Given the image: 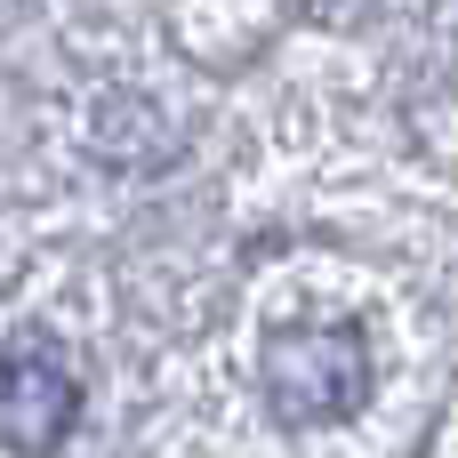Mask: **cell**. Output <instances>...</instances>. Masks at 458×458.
<instances>
[{"mask_svg":"<svg viewBox=\"0 0 458 458\" xmlns=\"http://www.w3.org/2000/svg\"><path fill=\"white\" fill-rule=\"evenodd\" d=\"M266 403L282 427H338L370 403V338L354 322H298L266 346Z\"/></svg>","mask_w":458,"mask_h":458,"instance_id":"obj_1","label":"cell"},{"mask_svg":"<svg viewBox=\"0 0 458 458\" xmlns=\"http://www.w3.org/2000/svg\"><path fill=\"white\" fill-rule=\"evenodd\" d=\"M72 419H81V386L56 362V346L48 338L0 346V443L24 458H48Z\"/></svg>","mask_w":458,"mask_h":458,"instance_id":"obj_2","label":"cell"}]
</instances>
